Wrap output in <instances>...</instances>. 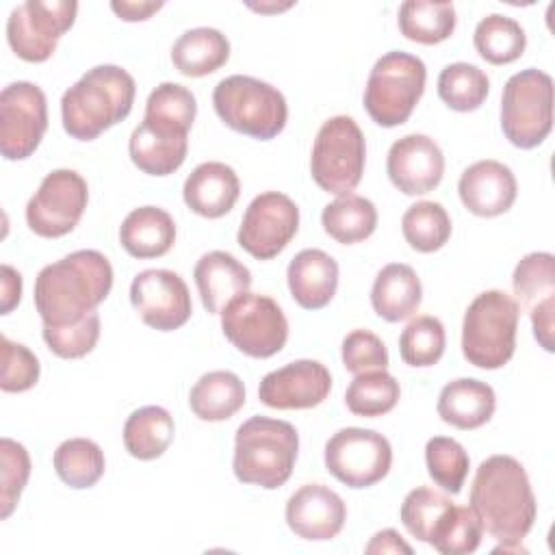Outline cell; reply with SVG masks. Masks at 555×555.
<instances>
[{
    "mask_svg": "<svg viewBox=\"0 0 555 555\" xmlns=\"http://www.w3.org/2000/svg\"><path fill=\"white\" fill-rule=\"evenodd\" d=\"M447 347V334L440 319L423 314L412 319L399 336V356L405 364L423 369L434 366Z\"/></svg>",
    "mask_w": 555,
    "mask_h": 555,
    "instance_id": "41",
    "label": "cell"
},
{
    "mask_svg": "<svg viewBox=\"0 0 555 555\" xmlns=\"http://www.w3.org/2000/svg\"><path fill=\"white\" fill-rule=\"evenodd\" d=\"M241 195L236 171L219 160L197 165L182 186L184 204L199 217L219 219L230 212Z\"/></svg>",
    "mask_w": 555,
    "mask_h": 555,
    "instance_id": "22",
    "label": "cell"
},
{
    "mask_svg": "<svg viewBox=\"0 0 555 555\" xmlns=\"http://www.w3.org/2000/svg\"><path fill=\"white\" fill-rule=\"evenodd\" d=\"M43 340L48 349L63 358V360H76L93 351L98 338H100V314L93 310L87 317H82L76 323L63 325V327H52L43 325L41 330Z\"/></svg>",
    "mask_w": 555,
    "mask_h": 555,
    "instance_id": "45",
    "label": "cell"
},
{
    "mask_svg": "<svg viewBox=\"0 0 555 555\" xmlns=\"http://www.w3.org/2000/svg\"><path fill=\"white\" fill-rule=\"evenodd\" d=\"M451 505L453 501L442 492H436L427 486H418L405 494L399 516L410 535H414L421 542H429L436 522Z\"/></svg>",
    "mask_w": 555,
    "mask_h": 555,
    "instance_id": "43",
    "label": "cell"
},
{
    "mask_svg": "<svg viewBox=\"0 0 555 555\" xmlns=\"http://www.w3.org/2000/svg\"><path fill=\"white\" fill-rule=\"evenodd\" d=\"M130 304L141 321L158 332L182 327L193 312L186 282L169 269H145L130 284Z\"/></svg>",
    "mask_w": 555,
    "mask_h": 555,
    "instance_id": "16",
    "label": "cell"
},
{
    "mask_svg": "<svg viewBox=\"0 0 555 555\" xmlns=\"http://www.w3.org/2000/svg\"><path fill=\"white\" fill-rule=\"evenodd\" d=\"M87 202V180L74 169H54L28 199L26 223L43 238L65 236L78 225Z\"/></svg>",
    "mask_w": 555,
    "mask_h": 555,
    "instance_id": "13",
    "label": "cell"
},
{
    "mask_svg": "<svg viewBox=\"0 0 555 555\" xmlns=\"http://www.w3.org/2000/svg\"><path fill=\"white\" fill-rule=\"evenodd\" d=\"M48 130L46 93L28 82L17 80L0 93V152L7 160L28 158Z\"/></svg>",
    "mask_w": 555,
    "mask_h": 555,
    "instance_id": "14",
    "label": "cell"
},
{
    "mask_svg": "<svg viewBox=\"0 0 555 555\" xmlns=\"http://www.w3.org/2000/svg\"><path fill=\"white\" fill-rule=\"evenodd\" d=\"M299 230L297 204L278 191L256 195L238 225V245L258 260L275 258Z\"/></svg>",
    "mask_w": 555,
    "mask_h": 555,
    "instance_id": "15",
    "label": "cell"
},
{
    "mask_svg": "<svg viewBox=\"0 0 555 555\" xmlns=\"http://www.w3.org/2000/svg\"><path fill=\"white\" fill-rule=\"evenodd\" d=\"M52 462L61 481L76 490L95 486L106 468L104 451L89 438H69L61 442Z\"/></svg>",
    "mask_w": 555,
    "mask_h": 555,
    "instance_id": "36",
    "label": "cell"
},
{
    "mask_svg": "<svg viewBox=\"0 0 555 555\" xmlns=\"http://www.w3.org/2000/svg\"><path fill=\"white\" fill-rule=\"evenodd\" d=\"M423 301V286L416 271L405 262L386 264L371 288V306L377 317L397 323L410 319Z\"/></svg>",
    "mask_w": 555,
    "mask_h": 555,
    "instance_id": "26",
    "label": "cell"
},
{
    "mask_svg": "<svg viewBox=\"0 0 555 555\" xmlns=\"http://www.w3.org/2000/svg\"><path fill=\"white\" fill-rule=\"evenodd\" d=\"M501 128L520 147H538L553 128V78L535 67L507 78L501 95Z\"/></svg>",
    "mask_w": 555,
    "mask_h": 555,
    "instance_id": "8",
    "label": "cell"
},
{
    "mask_svg": "<svg viewBox=\"0 0 555 555\" xmlns=\"http://www.w3.org/2000/svg\"><path fill=\"white\" fill-rule=\"evenodd\" d=\"M464 208L477 217H496L516 202L518 184L514 171L499 160H477L466 167L457 182Z\"/></svg>",
    "mask_w": 555,
    "mask_h": 555,
    "instance_id": "21",
    "label": "cell"
},
{
    "mask_svg": "<svg viewBox=\"0 0 555 555\" xmlns=\"http://www.w3.org/2000/svg\"><path fill=\"white\" fill-rule=\"evenodd\" d=\"M134 78L119 65H95L61 98L63 128L72 139L93 141L128 117L134 104Z\"/></svg>",
    "mask_w": 555,
    "mask_h": 555,
    "instance_id": "3",
    "label": "cell"
},
{
    "mask_svg": "<svg viewBox=\"0 0 555 555\" xmlns=\"http://www.w3.org/2000/svg\"><path fill=\"white\" fill-rule=\"evenodd\" d=\"M111 288L108 258L98 249H78L39 271L33 299L43 325L63 327L93 312Z\"/></svg>",
    "mask_w": 555,
    "mask_h": 555,
    "instance_id": "1",
    "label": "cell"
},
{
    "mask_svg": "<svg viewBox=\"0 0 555 555\" xmlns=\"http://www.w3.org/2000/svg\"><path fill=\"white\" fill-rule=\"evenodd\" d=\"M470 509L499 542H522L538 514L525 466L512 455L483 460L470 486Z\"/></svg>",
    "mask_w": 555,
    "mask_h": 555,
    "instance_id": "2",
    "label": "cell"
},
{
    "mask_svg": "<svg viewBox=\"0 0 555 555\" xmlns=\"http://www.w3.org/2000/svg\"><path fill=\"white\" fill-rule=\"evenodd\" d=\"M288 291L306 310L325 308L338 288V262L323 249H301L286 269Z\"/></svg>",
    "mask_w": 555,
    "mask_h": 555,
    "instance_id": "24",
    "label": "cell"
},
{
    "mask_svg": "<svg viewBox=\"0 0 555 555\" xmlns=\"http://www.w3.org/2000/svg\"><path fill=\"white\" fill-rule=\"evenodd\" d=\"M176 425L160 405L134 410L124 423V447L137 460H156L173 442Z\"/></svg>",
    "mask_w": 555,
    "mask_h": 555,
    "instance_id": "31",
    "label": "cell"
},
{
    "mask_svg": "<svg viewBox=\"0 0 555 555\" xmlns=\"http://www.w3.org/2000/svg\"><path fill=\"white\" fill-rule=\"evenodd\" d=\"M401 397L399 382L386 373V369L379 371H364L358 373L351 384L345 390V405L356 416L375 418L382 414H388Z\"/></svg>",
    "mask_w": 555,
    "mask_h": 555,
    "instance_id": "37",
    "label": "cell"
},
{
    "mask_svg": "<svg viewBox=\"0 0 555 555\" xmlns=\"http://www.w3.org/2000/svg\"><path fill=\"white\" fill-rule=\"evenodd\" d=\"M297 453L299 434L291 423L251 416L236 429L232 470L243 483L275 490L288 481Z\"/></svg>",
    "mask_w": 555,
    "mask_h": 555,
    "instance_id": "4",
    "label": "cell"
},
{
    "mask_svg": "<svg viewBox=\"0 0 555 555\" xmlns=\"http://www.w3.org/2000/svg\"><path fill=\"white\" fill-rule=\"evenodd\" d=\"M490 91V80L483 69L470 63H451L438 76L440 100L457 113L477 111Z\"/></svg>",
    "mask_w": 555,
    "mask_h": 555,
    "instance_id": "39",
    "label": "cell"
},
{
    "mask_svg": "<svg viewBox=\"0 0 555 555\" xmlns=\"http://www.w3.org/2000/svg\"><path fill=\"white\" fill-rule=\"evenodd\" d=\"M438 416L457 429L470 431L486 425L496 410V395L490 384L460 377L449 382L438 397Z\"/></svg>",
    "mask_w": 555,
    "mask_h": 555,
    "instance_id": "25",
    "label": "cell"
},
{
    "mask_svg": "<svg viewBox=\"0 0 555 555\" xmlns=\"http://www.w3.org/2000/svg\"><path fill=\"white\" fill-rule=\"evenodd\" d=\"M386 171L401 193L425 195L440 184L444 176V156L431 137L416 132L405 134L390 145Z\"/></svg>",
    "mask_w": 555,
    "mask_h": 555,
    "instance_id": "19",
    "label": "cell"
},
{
    "mask_svg": "<svg viewBox=\"0 0 555 555\" xmlns=\"http://www.w3.org/2000/svg\"><path fill=\"white\" fill-rule=\"evenodd\" d=\"M212 106L228 128L258 141L275 139L288 119L282 91L243 74L219 80L212 91Z\"/></svg>",
    "mask_w": 555,
    "mask_h": 555,
    "instance_id": "6",
    "label": "cell"
},
{
    "mask_svg": "<svg viewBox=\"0 0 555 555\" xmlns=\"http://www.w3.org/2000/svg\"><path fill=\"white\" fill-rule=\"evenodd\" d=\"M221 330L249 358H271L282 351L288 338V321L278 301L249 291L223 308Z\"/></svg>",
    "mask_w": 555,
    "mask_h": 555,
    "instance_id": "10",
    "label": "cell"
},
{
    "mask_svg": "<svg viewBox=\"0 0 555 555\" xmlns=\"http://www.w3.org/2000/svg\"><path fill=\"white\" fill-rule=\"evenodd\" d=\"M425 464L436 486L449 494H457L466 481L470 460L457 440L434 436L425 444Z\"/></svg>",
    "mask_w": 555,
    "mask_h": 555,
    "instance_id": "42",
    "label": "cell"
},
{
    "mask_svg": "<svg viewBox=\"0 0 555 555\" xmlns=\"http://www.w3.org/2000/svg\"><path fill=\"white\" fill-rule=\"evenodd\" d=\"M230 59L228 37L208 26H197L182 33L173 48L171 61L176 69L189 78H202L217 72Z\"/></svg>",
    "mask_w": 555,
    "mask_h": 555,
    "instance_id": "28",
    "label": "cell"
},
{
    "mask_svg": "<svg viewBox=\"0 0 555 555\" xmlns=\"http://www.w3.org/2000/svg\"><path fill=\"white\" fill-rule=\"evenodd\" d=\"M345 520V501L323 483H306L286 501V525L304 540H332L343 531Z\"/></svg>",
    "mask_w": 555,
    "mask_h": 555,
    "instance_id": "20",
    "label": "cell"
},
{
    "mask_svg": "<svg viewBox=\"0 0 555 555\" xmlns=\"http://www.w3.org/2000/svg\"><path fill=\"white\" fill-rule=\"evenodd\" d=\"M189 139L186 137H169L152 130L147 124H139L128 141V152L143 173L150 176H169L173 173L186 158Z\"/></svg>",
    "mask_w": 555,
    "mask_h": 555,
    "instance_id": "32",
    "label": "cell"
},
{
    "mask_svg": "<svg viewBox=\"0 0 555 555\" xmlns=\"http://www.w3.org/2000/svg\"><path fill=\"white\" fill-rule=\"evenodd\" d=\"M323 230L343 245H353L369 238L377 228V208L371 199L347 193L330 202L321 212Z\"/></svg>",
    "mask_w": 555,
    "mask_h": 555,
    "instance_id": "33",
    "label": "cell"
},
{
    "mask_svg": "<svg viewBox=\"0 0 555 555\" xmlns=\"http://www.w3.org/2000/svg\"><path fill=\"white\" fill-rule=\"evenodd\" d=\"M0 518H9L30 477V455L24 444L0 440Z\"/></svg>",
    "mask_w": 555,
    "mask_h": 555,
    "instance_id": "44",
    "label": "cell"
},
{
    "mask_svg": "<svg viewBox=\"0 0 555 555\" xmlns=\"http://www.w3.org/2000/svg\"><path fill=\"white\" fill-rule=\"evenodd\" d=\"M189 405L202 421H228L245 405V386L232 371L204 373L189 392Z\"/></svg>",
    "mask_w": 555,
    "mask_h": 555,
    "instance_id": "29",
    "label": "cell"
},
{
    "mask_svg": "<svg viewBox=\"0 0 555 555\" xmlns=\"http://www.w3.org/2000/svg\"><path fill=\"white\" fill-rule=\"evenodd\" d=\"M332 375L317 360H295L267 373L258 386V399L275 410H308L327 399Z\"/></svg>",
    "mask_w": 555,
    "mask_h": 555,
    "instance_id": "18",
    "label": "cell"
},
{
    "mask_svg": "<svg viewBox=\"0 0 555 555\" xmlns=\"http://www.w3.org/2000/svg\"><path fill=\"white\" fill-rule=\"evenodd\" d=\"M22 297V275L11 267V264H2V306L0 312L9 314Z\"/></svg>",
    "mask_w": 555,
    "mask_h": 555,
    "instance_id": "50",
    "label": "cell"
},
{
    "mask_svg": "<svg viewBox=\"0 0 555 555\" xmlns=\"http://www.w3.org/2000/svg\"><path fill=\"white\" fill-rule=\"evenodd\" d=\"M2 347V375L0 388L4 392H24L30 390L41 373L37 356L22 343H13L11 338H0Z\"/></svg>",
    "mask_w": 555,
    "mask_h": 555,
    "instance_id": "46",
    "label": "cell"
},
{
    "mask_svg": "<svg viewBox=\"0 0 555 555\" xmlns=\"http://www.w3.org/2000/svg\"><path fill=\"white\" fill-rule=\"evenodd\" d=\"M457 24L453 2L408 0L399 7V30L405 39L436 46L447 41Z\"/></svg>",
    "mask_w": 555,
    "mask_h": 555,
    "instance_id": "34",
    "label": "cell"
},
{
    "mask_svg": "<svg viewBox=\"0 0 555 555\" xmlns=\"http://www.w3.org/2000/svg\"><path fill=\"white\" fill-rule=\"evenodd\" d=\"M483 527L477 514L464 505H451L436 522L429 544L442 555H468L481 544Z\"/></svg>",
    "mask_w": 555,
    "mask_h": 555,
    "instance_id": "40",
    "label": "cell"
},
{
    "mask_svg": "<svg viewBox=\"0 0 555 555\" xmlns=\"http://www.w3.org/2000/svg\"><path fill=\"white\" fill-rule=\"evenodd\" d=\"M78 2L28 0L17 4L7 20L11 50L28 63H43L56 50L59 39L74 26Z\"/></svg>",
    "mask_w": 555,
    "mask_h": 555,
    "instance_id": "11",
    "label": "cell"
},
{
    "mask_svg": "<svg viewBox=\"0 0 555 555\" xmlns=\"http://www.w3.org/2000/svg\"><path fill=\"white\" fill-rule=\"evenodd\" d=\"M165 7L163 0L158 2H150V0H113L111 9L115 11V15L124 22H143L147 17H152L156 11H160Z\"/></svg>",
    "mask_w": 555,
    "mask_h": 555,
    "instance_id": "48",
    "label": "cell"
},
{
    "mask_svg": "<svg viewBox=\"0 0 555 555\" xmlns=\"http://www.w3.org/2000/svg\"><path fill=\"white\" fill-rule=\"evenodd\" d=\"M473 43L483 61L492 65H507L522 56L527 35L514 17L490 13L475 26Z\"/></svg>",
    "mask_w": 555,
    "mask_h": 555,
    "instance_id": "35",
    "label": "cell"
},
{
    "mask_svg": "<svg viewBox=\"0 0 555 555\" xmlns=\"http://www.w3.org/2000/svg\"><path fill=\"white\" fill-rule=\"evenodd\" d=\"M325 468L349 488H369L382 481L392 464V447L375 429L345 427L325 442Z\"/></svg>",
    "mask_w": 555,
    "mask_h": 555,
    "instance_id": "12",
    "label": "cell"
},
{
    "mask_svg": "<svg viewBox=\"0 0 555 555\" xmlns=\"http://www.w3.org/2000/svg\"><path fill=\"white\" fill-rule=\"evenodd\" d=\"M401 232L405 243L421 251L431 254L444 247L451 236V219L442 204L438 202H416L401 217Z\"/></svg>",
    "mask_w": 555,
    "mask_h": 555,
    "instance_id": "38",
    "label": "cell"
},
{
    "mask_svg": "<svg viewBox=\"0 0 555 555\" xmlns=\"http://www.w3.org/2000/svg\"><path fill=\"white\" fill-rule=\"evenodd\" d=\"M121 247L139 260L165 256L176 243V223L158 206H141L128 212L119 228Z\"/></svg>",
    "mask_w": 555,
    "mask_h": 555,
    "instance_id": "27",
    "label": "cell"
},
{
    "mask_svg": "<svg viewBox=\"0 0 555 555\" xmlns=\"http://www.w3.org/2000/svg\"><path fill=\"white\" fill-rule=\"evenodd\" d=\"M520 308L514 297L503 291L479 293L464 312L462 353L479 369L505 366L516 349Z\"/></svg>",
    "mask_w": 555,
    "mask_h": 555,
    "instance_id": "5",
    "label": "cell"
},
{
    "mask_svg": "<svg viewBox=\"0 0 555 555\" xmlns=\"http://www.w3.org/2000/svg\"><path fill=\"white\" fill-rule=\"evenodd\" d=\"M366 553H405L412 555V546L395 531V529H382L377 531L371 542L364 546Z\"/></svg>",
    "mask_w": 555,
    "mask_h": 555,
    "instance_id": "49",
    "label": "cell"
},
{
    "mask_svg": "<svg viewBox=\"0 0 555 555\" xmlns=\"http://www.w3.org/2000/svg\"><path fill=\"white\" fill-rule=\"evenodd\" d=\"M293 2H286V4H267V7H262V4H249L251 9H256V11H282V9H288Z\"/></svg>",
    "mask_w": 555,
    "mask_h": 555,
    "instance_id": "51",
    "label": "cell"
},
{
    "mask_svg": "<svg viewBox=\"0 0 555 555\" xmlns=\"http://www.w3.org/2000/svg\"><path fill=\"white\" fill-rule=\"evenodd\" d=\"M427 80L425 63L410 52H386L369 74L364 87V108L382 128H395L408 121L418 104Z\"/></svg>",
    "mask_w": 555,
    "mask_h": 555,
    "instance_id": "7",
    "label": "cell"
},
{
    "mask_svg": "<svg viewBox=\"0 0 555 555\" xmlns=\"http://www.w3.org/2000/svg\"><path fill=\"white\" fill-rule=\"evenodd\" d=\"M197 115L195 95L178 82H160L145 102V117L152 130L169 137H189Z\"/></svg>",
    "mask_w": 555,
    "mask_h": 555,
    "instance_id": "30",
    "label": "cell"
},
{
    "mask_svg": "<svg viewBox=\"0 0 555 555\" xmlns=\"http://www.w3.org/2000/svg\"><path fill=\"white\" fill-rule=\"evenodd\" d=\"M516 304L529 314L533 336L544 351H553L555 332V258L548 251L527 254L514 269Z\"/></svg>",
    "mask_w": 555,
    "mask_h": 555,
    "instance_id": "17",
    "label": "cell"
},
{
    "mask_svg": "<svg viewBox=\"0 0 555 555\" xmlns=\"http://www.w3.org/2000/svg\"><path fill=\"white\" fill-rule=\"evenodd\" d=\"M366 143L360 126L349 115H336L323 121L317 132L310 173L325 193H351L364 173Z\"/></svg>",
    "mask_w": 555,
    "mask_h": 555,
    "instance_id": "9",
    "label": "cell"
},
{
    "mask_svg": "<svg viewBox=\"0 0 555 555\" xmlns=\"http://www.w3.org/2000/svg\"><path fill=\"white\" fill-rule=\"evenodd\" d=\"M343 364L349 373L379 371L388 366V349L384 340L371 330H353L343 338L340 347Z\"/></svg>",
    "mask_w": 555,
    "mask_h": 555,
    "instance_id": "47",
    "label": "cell"
},
{
    "mask_svg": "<svg viewBox=\"0 0 555 555\" xmlns=\"http://www.w3.org/2000/svg\"><path fill=\"white\" fill-rule=\"evenodd\" d=\"M195 286L202 297V306L210 314H221L223 308L251 286L249 269L228 251L204 254L193 269Z\"/></svg>",
    "mask_w": 555,
    "mask_h": 555,
    "instance_id": "23",
    "label": "cell"
}]
</instances>
